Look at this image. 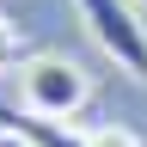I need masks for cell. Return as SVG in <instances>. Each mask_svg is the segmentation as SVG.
<instances>
[{
	"label": "cell",
	"mask_w": 147,
	"mask_h": 147,
	"mask_svg": "<svg viewBox=\"0 0 147 147\" xmlns=\"http://www.w3.org/2000/svg\"><path fill=\"white\" fill-rule=\"evenodd\" d=\"M135 6H141V12H147V0H135Z\"/></svg>",
	"instance_id": "obj_7"
},
{
	"label": "cell",
	"mask_w": 147,
	"mask_h": 147,
	"mask_svg": "<svg viewBox=\"0 0 147 147\" xmlns=\"http://www.w3.org/2000/svg\"><path fill=\"white\" fill-rule=\"evenodd\" d=\"M18 61H25V43H18V31L0 18V74H6V67H18Z\"/></svg>",
	"instance_id": "obj_5"
},
{
	"label": "cell",
	"mask_w": 147,
	"mask_h": 147,
	"mask_svg": "<svg viewBox=\"0 0 147 147\" xmlns=\"http://www.w3.org/2000/svg\"><path fill=\"white\" fill-rule=\"evenodd\" d=\"M74 12H80V25H86L92 43H98L129 80L147 86V12L135 0H74Z\"/></svg>",
	"instance_id": "obj_2"
},
{
	"label": "cell",
	"mask_w": 147,
	"mask_h": 147,
	"mask_svg": "<svg viewBox=\"0 0 147 147\" xmlns=\"http://www.w3.org/2000/svg\"><path fill=\"white\" fill-rule=\"evenodd\" d=\"M86 147H141V135L123 123H104V129H86Z\"/></svg>",
	"instance_id": "obj_4"
},
{
	"label": "cell",
	"mask_w": 147,
	"mask_h": 147,
	"mask_svg": "<svg viewBox=\"0 0 147 147\" xmlns=\"http://www.w3.org/2000/svg\"><path fill=\"white\" fill-rule=\"evenodd\" d=\"M0 129L25 135L31 147H86V129L55 123V117H37V110H25V104H0Z\"/></svg>",
	"instance_id": "obj_3"
},
{
	"label": "cell",
	"mask_w": 147,
	"mask_h": 147,
	"mask_svg": "<svg viewBox=\"0 0 147 147\" xmlns=\"http://www.w3.org/2000/svg\"><path fill=\"white\" fill-rule=\"evenodd\" d=\"M18 104L37 110V117H55V123H74L80 110L92 104V74L74 61V55H25L18 61Z\"/></svg>",
	"instance_id": "obj_1"
},
{
	"label": "cell",
	"mask_w": 147,
	"mask_h": 147,
	"mask_svg": "<svg viewBox=\"0 0 147 147\" xmlns=\"http://www.w3.org/2000/svg\"><path fill=\"white\" fill-rule=\"evenodd\" d=\"M0 147H31L25 135H12V129H0Z\"/></svg>",
	"instance_id": "obj_6"
}]
</instances>
